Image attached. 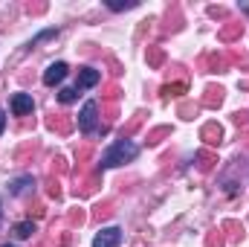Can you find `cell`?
<instances>
[{
    "instance_id": "cell-5",
    "label": "cell",
    "mask_w": 249,
    "mask_h": 247,
    "mask_svg": "<svg viewBox=\"0 0 249 247\" xmlns=\"http://www.w3.org/2000/svg\"><path fill=\"white\" fill-rule=\"evenodd\" d=\"M32 108H35V102H32L29 93H15V96H12V114H15V117H29Z\"/></svg>"
},
{
    "instance_id": "cell-8",
    "label": "cell",
    "mask_w": 249,
    "mask_h": 247,
    "mask_svg": "<svg viewBox=\"0 0 249 247\" xmlns=\"http://www.w3.org/2000/svg\"><path fill=\"white\" fill-rule=\"evenodd\" d=\"M12 233H15L18 239H29V236L35 233V224H32V221H18V224L12 227Z\"/></svg>"
},
{
    "instance_id": "cell-6",
    "label": "cell",
    "mask_w": 249,
    "mask_h": 247,
    "mask_svg": "<svg viewBox=\"0 0 249 247\" xmlns=\"http://www.w3.org/2000/svg\"><path fill=\"white\" fill-rule=\"evenodd\" d=\"M32 186H35V178H32V175H18V178H12V181H9V195L20 198V195L32 192Z\"/></svg>"
},
{
    "instance_id": "cell-12",
    "label": "cell",
    "mask_w": 249,
    "mask_h": 247,
    "mask_svg": "<svg viewBox=\"0 0 249 247\" xmlns=\"http://www.w3.org/2000/svg\"><path fill=\"white\" fill-rule=\"evenodd\" d=\"M0 224H3V201H0Z\"/></svg>"
},
{
    "instance_id": "cell-1",
    "label": "cell",
    "mask_w": 249,
    "mask_h": 247,
    "mask_svg": "<svg viewBox=\"0 0 249 247\" xmlns=\"http://www.w3.org/2000/svg\"><path fill=\"white\" fill-rule=\"evenodd\" d=\"M139 157V145L133 140H116L105 154H102V169H116L122 163H130Z\"/></svg>"
},
{
    "instance_id": "cell-13",
    "label": "cell",
    "mask_w": 249,
    "mask_h": 247,
    "mask_svg": "<svg viewBox=\"0 0 249 247\" xmlns=\"http://www.w3.org/2000/svg\"><path fill=\"white\" fill-rule=\"evenodd\" d=\"M3 247H18V245H3Z\"/></svg>"
},
{
    "instance_id": "cell-2",
    "label": "cell",
    "mask_w": 249,
    "mask_h": 247,
    "mask_svg": "<svg viewBox=\"0 0 249 247\" xmlns=\"http://www.w3.org/2000/svg\"><path fill=\"white\" fill-rule=\"evenodd\" d=\"M96 123H99V102L87 99L81 105V114H78V131L81 134H96Z\"/></svg>"
},
{
    "instance_id": "cell-7",
    "label": "cell",
    "mask_w": 249,
    "mask_h": 247,
    "mask_svg": "<svg viewBox=\"0 0 249 247\" xmlns=\"http://www.w3.org/2000/svg\"><path fill=\"white\" fill-rule=\"evenodd\" d=\"M102 82V73L99 70H93V67H81L78 70V82H75V87L78 90H87V87H96Z\"/></svg>"
},
{
    "instance_id": "cell-11",
    "label": "cell",
    "mask_w": 249,
    "mask_h": 247,
    "mask_svg": "<svg viewBox=\"0 0 249 247\" xmlns=\"http://www.w3.org/2000/svg\"><path fill=\"white\" fill-rule=\"evenodd\" d=\"M3 128H6V111L0 108V134H3Z\"/></svg>"
},
{
    "instance_id": "cell-4",
    "label": "cell",
    "mask_w": 249,
    "mask_h": 247,
    "mask_svg": "<svg viewBox=\"0 0 249 247\" xmlns=\"http://www.w3.org/2000/svg\"><path fill=\"white\" fill-rule=\"evenodd\" d=\"M67 73H70L67 62H53L47 70H44V84H47V87H55V84H61L64 79H67Z\"/></svg>"
},
{
    "instance_id": "cell-10",
    "label": "cell",
    "mask_w": 249,
    "mask_h": 247,
    "mask_svg": "<svg viewBox=\"0 0 249 247\" xmlns=\"http://www.w3.org/2000/svg\"><path fill=\"white\" fill-rule=\"evenodd\" d=\"M107 6H110L113 12H122V9H133V6H136V0H130V3H107Z\"/></svg>"
},
{
    "instance_id": "cell-9",
    "label": "cell",
    "mask_w": 249,
    "mask_h": 247,
    "mask_svg": "<svg viewBox=\"0 0 249 247\" xmlns=\"http://www.w3.org/2000/svg\"><path fill=\"white\" fill-rule=\"evenodd\" d=\"M75 99H78V87H75V84H72V87H61V90H58V102H61V105H72Z\"/></svg>"
},
{
    "instance_id": "cell-3",
    "label": "cell",
    "mask_w": 249,
    "mask_h": 247,
    "mask_svg": "<svg viewBox=\"0 0 249 247\" xmlns=\"http://www.w3.org/2000/svg\"><path fill=\"white\" fill-rule=\"evenodd\" d=\"M122 245V230L119 227H105L93 236V247H119Z\"/></svg>"
}]
</instances>
